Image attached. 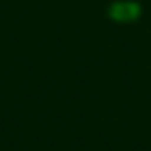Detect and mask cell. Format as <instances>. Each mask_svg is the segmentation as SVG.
Here are the masks:
<instances>
[{
    "instance_id": "6da1fadb",
    "label": "cell",
    "mask_w": 151,
    "mask_h": 151,
    "mask_svg": "<svg viewBox=\"0 0 151 151\" xmlns=\"http://www.w3.org/2000/svg\"><path fill=\"white\" fill-rule=\"evenodd\" d=\"M110 15L116 21H132L139 17V6L134 2H116L110 9Z\"/></svg>"
}]
</instances>
